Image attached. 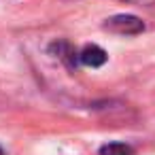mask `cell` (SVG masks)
<instances>
[{
    "mask_svg": "<svg viewBox=\"0 0 155 155\" xmlns=\"http://www.w3.org/2000/svg\"><path fill=\"white\" fill-rule=\"evenodd\" d=\"M49 51H51L58 60H62L68 68H77V66H81V64H79V51H77L70 43H66V41H58V43H53V45L49 47Z\"/></svg>",
    "mask_w": 155,
    "mask_h": 155,
    "instance_id": "obj_3",
    "label": "cell"
},
{
    "mask_svg": "<svg viewBox=\"0 0 155 155\" xmlns=\"http://www.w3.org/2000/svg\"><path fill=\"white\" fill-rule=\"evenodd\" d=\"M108 60L106 51L98 45H85L83 49H79V64L87 66V68H100L104 66Z\"/></svg>",
    "mask_w": 155,
    "mask_h": 155,
    "instance_id": "obj_2",
    "label": "cell"
},
{
    "mask_svg": "<svg viewBox=\"0 0 155 155\" xmlns=\"http://www.w3.org/2000/svg\"><path fill=\"white\" fill-rule=\"evenodd\" d=\"M98 155H134V149L125 142H106L100 147Z\"/></svg>",
    "mask_w": 155,
    "mask_h": 155,
    "instance_id": "obj_4",
    "label": "cell"
},
{
    "mask_svg": "<svg viewBox=\"0 0 155 155\" xmlns=\"http://www.w3.org/2000/svg\"><path fill=\"white\" fill-rule=\"evenodd\" d=\"M121 2H127V5H138V7H151V5H155V0H121Z\"/></svg>",
    "mask_w": 155,
    "mask_h": 155,
    "instance_id": "obj_5",
    "label": "cell"
},
{
    "mask_svg": "<svg viewBox=\"0 0 155 155\" xmlns=\"http://www.w3.org/2000/svg\"><path fill=\"white\" fill-rule=\"evenodd\" d=\"M0 155H7V153H2V151H0Z\"/></svg>",
    "mask_w": 155,
    "mask_h": 155,
    "instance_id": "obj_6",
    "label": "cell"
},
{
    "mask_svg": "<svg viewBox=\"0 0 155 155\" xmlns=\"http://www.w3.org/2000/svg\"><path fill=\"white\" fill-rule=\"evenodd\" d=\"M104 30L115 32V34L134 36V34H140V32L144 30V24H142V19H138L136 15H115V17L106 19Z\"/></svg>",
    "mask_w": 155,
    "mask_h": 155,
    "instance_id": "obj_1",
    "label": "cell"
}]
</instances>
